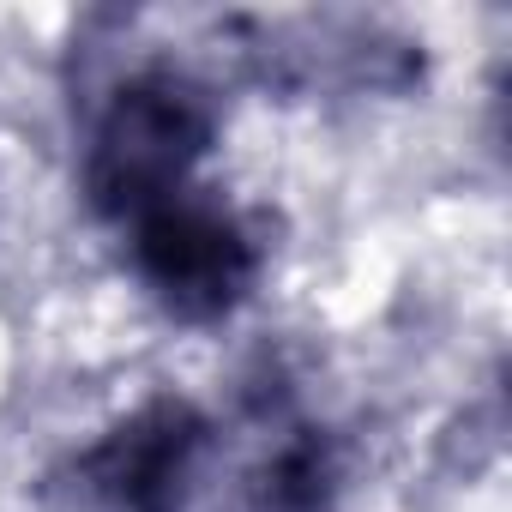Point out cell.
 Masks as SVG:
<instances>
[{
	"instance_id": "obj_1",
	"label": "cell",
	"mask_w": 512,
	"mask_h": 512,
	"mask_svg": "<svg viewBox=\"0 0 512 512\" xmlns=\"http://www.w3.org/2000/svg\"><path fill=\"white\" fill-rule=\"evenodd\" d=\"M211 115L175 79H145L115 97L97 151H91V193L109 211H145L175 193L187 163L205 151Z\"/></svg>"
},
{
	"instance_id": "obj_2",
	"label": "cell",
	"mask_w": 512,
	"mask_h": 512,
	"mask_svg": "<svg viewBox=\"0 0 512 512\" xmlns=\"http://www.w3.org/2000/svg\"><path fill=\"white\" fill-rule=\"evenodd\" d=\"M133 253L145 284L187 320H211L235 308L241 290L253 284V247L211 205H175V199L145 205Z\"/></svg>"
},
{
	"instance_id": "obj_3",
	"label": "cell",
	"mask_w": 512,
	"mask_h": 512,
	"mask_svg": "<svg viewBox=\"0 0 512 512\" xmlns=\"http://www.w3.org/2000/svg\"><path fill=\"white\" fill-rule=\"evenodd\" d=\"M199 446V422L181 404H151L127 428H115L91 452V488L109 494L121 512H175L187 458Z\"/></svg>"
}]
</instances>
